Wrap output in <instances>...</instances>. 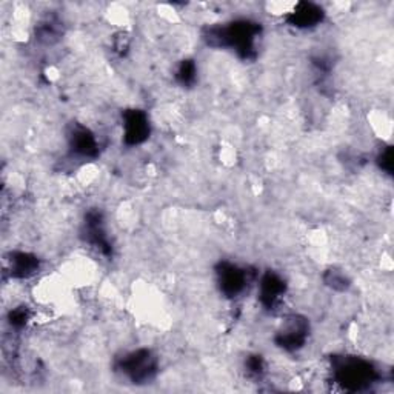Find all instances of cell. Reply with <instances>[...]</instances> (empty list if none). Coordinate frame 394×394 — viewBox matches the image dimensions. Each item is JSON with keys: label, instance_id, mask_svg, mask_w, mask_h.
Returning a JSON list of instances; mask_svg holds the SVG:
<instances>
[{"label": "cell", "instance_id": "8992f818", "mask_svg": "<svg viewBox=\"0 0 394 394\" xmlns=\"http://www.w3.org/2000/svg\"><path fill=\"white\" fill-rule=\"evenodd\" d=\"M285 291L283 281L276 274H266L261 282V299L268 307H274Z\"/></svg>", "mask_w": 394, "mask_h": 394}, {"label": "cell", "instance_id": "9c48e42d", "mask_svg": "<svg viewBox=\"0 0 394 394\" xmlns=\"http://www.w3.org/2000/svg\"><path fill=\"white\" fill-rule=\"evenodd\" d=\"M73 147L82 154H91L96 148L94 137L85 128L79 130L73 136Z\"/></svg>", "mask_w": 394, "mask_h": 394}, {"label": "cell", "instance_id": "30bf717a", "mask_svg": "<svg viewBox=\"0 0 394 394\" xmlns=\"http://www.w3.org/2000/svg\"><path fill=\"white\" fill-rule=\"evenodd\" d=\"M194 74H196V67L193 64H190V62H185L181 71H179V77H181L184 84H190L194 79Z\"/></svg>", "mask_w": 394, "mask_h": 394}, {"label": "cell", "instance_id": "7a4b0ae2", "mask_svg": "<svg viewBox=\"0 0 394 394\" xmlns=\"http://www.w3.org/2000/svg\"><path fill=\"white\" fill-rule=\"evenodd\" d=\"M154 368L153 356L147 350L131 353L123 361V373H127L134 382L148 381L153 376Z\"/></svg>", "mask_w": 394, "mask_h": 394}, {"label": "cell", "instance_id": "6da1fadb", "mask_svg": "<svg viewBox=\"0 0 394 394\" xmlns=\"http://www.w3.org/2000/svg\"><path fill=\"white\" fill-rule=\"evenodd\" d=\"M308 324L305 319L299 316H291L285 320L283 328L279 331L277 342L286 350H298L307 340Z\"/></svg>", "mask_w": 394, "mask_h": 394}, {"label": "cell", "instance_id": "52a82bcc", "mask_svg": "<svg viewBox=\"0 0 394 394\" xmlns=\"http://www.w3.org/2000/svg\"><path fill=\"white\" fill-rule=\"evenodd\" d=\"M290 19L298 26H313L322 19V10L311 4H299L290 13Z\"/></svg>", "mask_w": 394, "mask_h": 394}, {"label": "cell", "instance_id": "5b68a950", "mask_svg": "<svg viewBox=\"0 0 394 394\" xmlns=\"http://www.w3.org/2000/svg\"><path fill=\"white\" fill-rule=\"evenodd\" d=\"M219 276H220L222 291L227 293L228 296L239 294L245 288V283L248 281L247 274L244 271H240L237 266H232V265L223 266L222 271H219Z\"/></svg>", "mask_w": 394, "mask_h": 394}, {"label": "cell", "instance_id": "ba28073f", "mask_svg": "<svg viewBox=\"0 0 394 394\" xmlns=\"http://www.w3.org/2000/svg\"><path fill=\"white\" fill-rule=\"evenodd\" d=\"M10 265H11V274L16 277H26L33 274L39 268L38 259L25 253L11 256Z\"/></svg>", "mask_w": 394, "mask_h": 394}, {"label": "cell", "instance_id": "277c9868", "mask_svg": "<svg viewBox=\"0 0 394 394\" xmlns=\"http://www.w3.org/2000/svg\"><path fill=\"white\" fill-rule=\"evenodd\" d=\"M148 120L145 114L131 111L125 116V139L128 143H139L148 136Z\"/></svg>", "mask_w": 394, "mask_h": 394}, {"label": "cell", "instance_id": "3957f363", "mask_svg": "<svg viewBox=\"0 0 394 394\" xmlns=\"http://www.w3.org/2000/svg\"><path fill=\"white\" fill-rule=\"evenodd\" d=\"M336 376L339 383H347V385H354L356 388H359L362 383H366L373 378V370L370 368L368 364L364 361H348L344 365L337 366Z\"/></svg>", "mask_w": 394, "mask_h": 394}]
</instances>
